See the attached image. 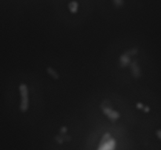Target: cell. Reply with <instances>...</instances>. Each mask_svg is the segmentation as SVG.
I'll list each match as a JSON object with an SVG mask.
<instances>
[{"label":"cell","instance_id":"cell-11","mask_svg":"<svg viewBox=\"0 0 161 150\" xmlns=\"http://www.w3.org/2000/svg\"><path fill=\"white\" fill-rule=\"evenodd\" d=\"M67 131V127H62L61 128V134H65Z\"/></svg>","mask_w":161,"mask_h":150},{"label":"cell","instance_id":"cell-4","mask_svg":"<svg viewBox=\"0 0 161 150\" xmlns=\"http://www.w3.org/2000/svg\"><path fill=\"white\" fill-rule=\"evenodd\" d=\"M130 69H131L133 76L134 78H139L140 75H141V70H140L139 66L137 65V61L134 60L130 63Z\"/></svg>","mask_w":161,"mask_h":150},{"label":"cell","instance_id":"cell-10","mask_svg":"<svg viewBox=\"0 0 161 150\" xmlns=\"http://www.w3.org/2000/svg\"><path fill=\"white\" fill-rule=\"evenodd\" d=\"M156 136L161 140V130H158V131H156Z\"/></svg>","mask_w":161,"mask_h":150},{"label":"cell","instance_id":"cell-2","mask_svg":"<svg viewBox=\"0 0 161 150\" xmlns=\"http://www.w3.org/2000/svg\"><path fill=\"white\" fill-rule=\"evenodd\" d=\"M19 91L21 94V106L20 109L21 112H26L28 109V105H29V99H28V89L25 84H21L19 86Z\"/></svg>","mask_w":161,"mask_h":150},{"label":"cell","instance_id":"cell-12","mask_svg":"<svg viewBox=\"0 0 161 150\" xmlns=\"http://www.w3.org/2000/svg\"><path fill=\"white\" fill-rule=\"evenodd\" d=\"M143 110L145 112V113H148V112H149L150 109H149V108L148 107V106H145V108H144Z\"/></svg>","mask_w":161,"mask_h":150},{"label":"cell","instance_id":"cell-8","mask_svg":"<svg viewBox=\"0 0 161 150\" xmlns=\"http://www.w3.org/2000/svg\"><path fill=\"white\" fill-rule=\"evenodd\" d=\"M136 106H137V109H144V108H145V106H144L143 104L141 103H137V105H136Z\"/></svg>","mask_w":161,"mask_h":150},{"label":"cell","instance_id":"cell-7","mask_svg":"<svg viewBox=\"0 0 161 150\" xmlns=\"http://www.w3.org/2000/svg\"><path fill=\"white\" fill-rule=\"evenodd\" d=\"M47 71L50 76L52 77V78H54V79H58L59 78L58 73H57L55 70H53L52 67H48V68L47 69Z\"/></svg>","mask_w":161,"mask_h":150},{"label":"cell","instance_id":"cell-9","mask_svg":"<svg viewBox=\"0 0 161 150\" xmlns=\"http://www.w3.org/2000/svg\"><path fill=\"white\" fill-rule=\"evenodd\" d=\"M114 1L117 6H121L122 3H123V0H114Z\"/></svg>","mask_w":161,"mask_h":150},{"label":"cell","instance_id":"cell-6","mask_svg":"<svg viewBox=\"0 0 161 150\" xmlns=\"http://www.w3.org/2000/svg\"><path fill=\"white\" fill-rule=\"evenodd\" d=\"M78 2H76V1H72L69 4V10L72 14H76L77 11H78Z\"/></svg>","mask_w":161,"mask_h":150},{"label":"cell","instance_id":"cell-5","mask_svg":"<svg viewBox=\"0 0 161 150\" xmlns=\"http://www.w3.org/2000/svg\"><path fill=\"white\" fill-rule=\"evenodd\" d=\"M130 57L131 56H130L127 52L120 57V63L122 67H124V66H127L129 63H130Z\"/></svg>","mask_w":161,"mask_h":150},{"label":"cell","instance_id":"cell-1","mask_svg":"<svg viewBox=\"0 0 161 150\" xmlns=\"http://www.w3.org/2000/svg\"><path fill=\"white\" fill-rule=\"evenodd\" d=\"M116 140L112 139L109 133H105L100 142L98 150H115Z\"/></svg>","mask_w":161,"mask_h":150},{"label":"cell","instance_id":"cell-3","mask_svg":"<svg viewBox=\"0 0 161 150\" xmlns=\"http://www.w3.org/2000/svg\"><path fill=\"white\" fill-rule=\"evenodd\" d=\"M102 110H103V113H104L111 121H116V120L119 119L120 117V113H118L117 111H116V110L112 109V107H111V106H108V104L106 106L102 105Z\"/></svg>","mask_w":161,"mask_h":150}]
</instances>
